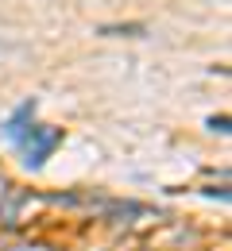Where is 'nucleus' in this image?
<instances>
[{
  "label": "nucleus",
  "instance_id": "1",
  "mask_svg": "<svg viewBox=\"0 0 232 251\" xmlns=\"http://www.w3.org/2000/svg\"><path fill=\"white\" fill-rule=\"evenodd\" d=\"M16 143H20V147H24V155H27L24 162H27L31 170H39V166H43V162L51 158V151H54V147L62 143V127H43V124H31L27 131H24V135H20V139H16Z\"/></svg>",
  "mask_w": 232,
  "mask_h": 251
},
{
  "label": "nucleus",
  "instance_id": "2",
  "mask_svg": "<svg viewBox=\"0 0 232 251\" xmlns=\"http://www.w3.org/2000/svg\"><path fill=\"white\" fill-rule=\"evenodd\" d=\"M31 116H35V100H24V104L16 108V116H12L8 124H4V135H8L12 143H16V139H20V135H24L27 127H31Z\"/></svg>",
  "mask_w": 232,
  "mask_h": 251
},
{
  "label": "nucleus",
  "instance_id": "3",
  "mask_svg": "<svg viewBox=\"0 0 232 251\" xmlns=\"http://www.w3.org/2000/svg\"><path fill=\"white\" fill-rule=\"evenodd\" d=\"M101 35H147V27H143V24H124V27L104 24V27H101Z\"/></svg>",
  "mask_w": 232,
  "mask_h": 251
}]
</instances>
